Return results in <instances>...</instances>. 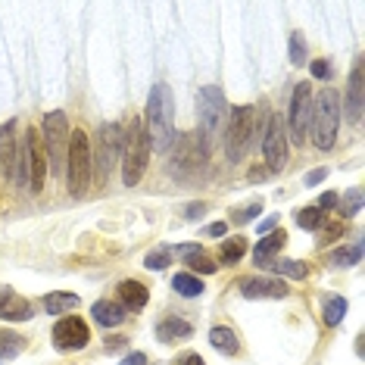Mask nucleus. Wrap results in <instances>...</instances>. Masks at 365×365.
Returning <instances> with one entry per match:
<instances>
[{"label":"nucleus","mask_w":365,"mask_h":365,"mask_svg":"<svg viewBox=\"0 0 365 365\" xmlns=\"http://www.w3.org/2000/svg\"><path fill=\"white\" fill-rule=\"evenodd\" d=\"M181 256H185V262H187L190 272H203V275H212V272H215V262L203 253L200 244H181Z\"/></svg>","instance_id":"obj_21"},{"label":"nucleus","mask_w":365,"mask_h":365,"mask_svg":"<svg viewBox=\"0 0 365 365\" xmlns=\"http://www.w3.org/2000/svg\"><path fill=\"white\" fill-rule=\"evenodd\" d=\"M91 315H94V322L101 328H115V325H122V322H125V309H122L119 303H113V300L94 303V306H91Z\"/></svg>","instance_id":"obj_19"},{"label":"nucleus","mask_w":365,"mask_h":365,"mask_svg":"<svg viewBox=\"0 0 365 365\" xmlns=\"http://www.w3.org/2000/svg\"><path fill=\"white\" fill-rule=\"evenodd\" d=\"M41 131H44V147H47V160L56 172L66 169V150H69V119L66 113L53 110L41 119Z\"/></svg>","instance_id":"obj_7"},{"label":"nucleus","mask_w":365,"mask_h":365,"mask_svg":"<svg viewBox=\"0 0 365 365\" xmlns=\"http://www.w3.org/2000/svg\"><path fill=\"white\" fill-rule=\"evenodd\" d=\"M290 63L294 66H303L306 63V38H303V31H294L290 35Z\"/></svg>","instance_id":"obj_31"},{"label":"nucleus","mask_w":365,"mask_h":365,"mask_svg":"<svg viewBox=\"0 0 365 365\" xmlns=\"http://www.w3.org/2000/svg\"><path fill=\"white\" fill-rule=\"evenodd\" d=\"M359 210H362V190L353 187L350 194H346V206H340V215H344V219H350V215H356Z\"/></svg>","instance_id":"obj_33"},{"label":"nucleus","mask_w":365,"mask_h":365,"mask_svg":"<svg viewBox=\"0 0 365 365\" xmlns=\"http://www.w3.org/2000/svg\"><path fill=\"white\" fill-rule=\"evenodd\" d=\"M359 259H362V244L340 247V250L331 253V265H337V269H346V265H356Z\"/></svg>","instance_id":"obj_28"},{"label":"nucleus","mask_w":365,"mask_h":365,"mask_svg":"<svg viewBox=\"0 0 365 365\" xmlns=\"http://www.w3.org/2000/svg\"><path fill=\"white\" fill-rule=\"evenodd\" d=\"M203 212H206V203H190V206H185V219H200Z\"/></svg>","instance_id":"obj_38"},{"label":"nucleus","mask_w":365,"mask_h":365,"mask_svg":"<svg viewBox=\"0 0 365 365\" xmlns=\"http://www.w3.org/2000/svg\"><path fill=\"white\" fill-rule=\"evenodd\" d=\"M346 315V300L344 297H328L325 300V325L328 328H337Z\"/></svg>","instance_id":"obj_27"},{"label":"nucleus","mask_w":365,"mask_h":365,"mask_svg":"<svg viewBox=\"0 0 365 365\" xmlns=\"http://www.w3.org/2000/svg\"><path fill=\"white\" fill-rule=\"evenodd\" d=\"M91 169H94V160H91V144L88 135L81 128L72 131L69 150H66V185H69L72 197H81L91 185Z\"/></svg>","instance_id":"obj_4"},{"label":"nucleus","mask_w":365,"mask_h":365,"mask_svg":"<svg viewBox=\"0 0 365 365\" xmlns=\"http://www.w3.org/2000/svg\"><path fill=\"white\" fill-rule=\"evenodd\" d=\"M275 225H278V215L272 212L265 222H259V231H262V235H269V231H275Z\"/></svg>","instance_id":"obj_39"},{"label":"nucleus","mask_w":365,"mask_h":365,"mask_svg":"<svg viewBox=\"0 0 365 365\" xmlns=\"http://www.w3.org/2000/svg\"><path fill=\"white\" fill-rule=\"evenodd\" d=\"M115 297H119V306L122 309H144L147 300H150V290H147L140 281H122L119 290H115Z\"/></svg>","instance_id":"obj_16"},{"label":"nucleus","mask_w":365,"mask_h":365,"mask_svg":"<svg viewBox=\"0 0 365 365\" xmlns=\"http://www.w3.org/2000/svg\"><path fill=\"white\" fill-rule=\"evenodd\" d=\"M362 66L356 63V69L350 72V81H346V97H344V110L350 115L353 125H359L362 122Z\"/></svg>","instance_id":"obj_15"},{"label":"nucleus","mask_w":365,"mask_h":365,"mask_svg":"<svg viewBox=\"0 0 365 365\" xmlns=\"http://www.w3.org/2000/svg\"><path fill=\"white\" fill-rule=\"evenodd\" d=\"M322 219H325V212H322L319 206H306V210H300V215H297L300 228H306V231H315L322 225Z\"/></svg>","instance_id":"obj_30"},{"label":"nucleus","mask_w":365,"mask_h":365,"mask_svg":"<svg viewBox=\"0 0 365 365\" xmlns=\"http://www.w3.org/2000/svg\"><path fill=\"white\" fill-rule=\"evenodd\" d=\"M309 135L312 144L319 150H331L337 140L340 128V94L337 91H322L319 97H312V110H309Z\"/></svg>","instance_id":"obj_2"},{"label":"nucleus","mask_w":365,"mask_h":365,"mask_svg":"<svg viewBox=\"0 0 365 365\" xmlns=\"http://www.w3.org/2000/svg\"><path fill=\"white\" fill-rule=\"evenodd\" d=\"M228 231V222H215V225L206 228V235H212V237H222Z\"/></svg>","instance_id":"obj_40"},{"label":"nucleus","mask_w":365,"mask_h":365,"mask_svg":"<svg viewBox=\"0 0 365 365\" xmlns=\"http://www.w3.org/2000/svg\"><path fill=\"white\" fill-rule=\"evenodd\" d=\"M262 156L272 172H281L287 165V135L275 113H269L262 122Z\"/></svg>","instance_id":"obj_9"},{"label":"nucleus","mask_w":365,"mask_h":365,"mask_svg":"<svg viewBox=\"0 0 365 365\" xmlns=\"http://www.w3.org/2000/svg\"><path fill=\"white\" fill-rule=\"evenodd\" d=\"M325 178H328V169L325 165H319V169H312L309 175H306V187H315L319 181H325Z\"/></svg>","instance_id":"obj_36"},{"label":"nucleus","mask_w":365,"mask_h":365,"mask_svg":"<svg viewBox=\"0 0 365 365\" xmlns=\"http://www.w3.org/2000/svg\"><path fill=\"white\" fill-rule=\"evenodd\" d=\"M122 365H147V356L144 353H131V356L122 359Z\"/></svg>","instance_id":"obj_41"},{"label":"nucleus","mask_w":365,"mask_h":365,"mask_svg":"<svg viewBox=\"0 0 365 365\" xmlns=\"http://www.w3.org/2000/svg\"><path fill=\"white\" fill-rule=\"evenodd\" d=\"M309 110H312V85L309 81H300L294 88V97H290V106H287V128H290V138H294V147H300L306 138Z\"/></svg>","instance_id":"obj_10"},{"label":"nucleus","mask_w":365,"mask_h":365,"mask_svg":"<svg viewBox=\"0 0 365 365\" xmlns=\"http://www.w3.org/2000/svg\"><path fill=\"white\" fill-rule=\"evenodd\" d=\"M169 262H172V253H169V247H160V250H153V253H147L144 256V265L147 269H169Z\"/></svg>","instance_id":"obj_32"},{"label":"nucleus","mask_w":365,"mask_h":365,"mask_svg":"<svg viewBox=\"0 0 365 365\" xmlns=\"http://www.w3.org/2000/svg\"><path fill=\"white\" fill-rule=\"evenodd\" d=\"M0 163H4V172L13 178V185L26 187L29 185V172H26V147H19V138H16V122H4L0 125Z\"/></svg>","instance_id":"obj_8"},{"label":"nucleus","mask_w":365,"mask_h":365,"mask_svg":"<svg viewBox=\"0 0 365 365\" xmlns=\"http://www.w3.org/2000/svg\"><path fill=\"white\" fill-rule=\"evenodd\" d=\"M181 365H206V362H203V356L190 353V356H185V362H181Z\"/></svg>","instance_id":"obj_42"},{"label":"nucleus","mask_w":365,"mask_h":365,"mask_svg":"<svg viewBox=\"0 0 365 365\" xmlns=\"http://www.w3.org/2000/svg\"><path fill=\"white\" fill-rule=\"evenodd\" d=\"M26 172H29V187L41 194L47 181V150H44V140H41L38 128L26 131Z\"/></svg>","instance_id":"obj_11"},{"label":"nucleus","mask_w":365,"mask_h":365,"mask_svg":"<svg viewBox=\"0 0 365 365\" xmlns=\"http://www.w3.org/2000/svg\"><path fill=\"white\" fill-rule=\"evenodd\" d=\"M119 147H122L119 125L110 122V125H103V131H101V178H106L113 172L115 160H119Z\"/></svg>","instance_id":"obj_14"},{"label":"nucleus","mask_w":365,"mask_h":365,"mask_svg":"<svg viewBox=\"0 0 365 365\" xmlns=\"http://www.w3.org/2000/svg\"><path fill=\"white\" fill-rule=\"evenodd\" d=\"M210 344L215 346L219 353H225V356H235L237 353V334L231 328H225V325H219V328H212L210 331Z\"/></svg>","instance_id":"obj_23"},{"label":"nucleus","mask_w":365,"mask_h":365,"mask_svg":"<svg viewBox=\"0 0 365 365\" xmlns=\"http://www.w3.org/2000/svg\"><path fill=\"white\" fill-rule=\"evenodd\" d=\"M259 212H262V203H253V206H247V210H235V212H231V219H235L237 225H244V222L256 219Z\"/></svg>","instance_id":"obj_34"},{"label":"nucleus","mask_w":365,"mask_h":365,"mask_svg":"<svg viewBox=\"0 0 365 365\" xmlns=\"http://www.w3.org/2000/svg\"><path fill=\"white\" fill-rule=\"evenodd\" d=\"M253 125H256V110L253 106H235L228 113V128H225V156L231 163H240L253 144Z\"/></svg>","instance_id":"obj_5"},{"label":"nucleus","mask_w":365,"mask_h":365,"mask_svg":"<svg viewBox=\"0 0 365 365\" xmlns=\"http://www.w3.org/2000/svg\"><path fill=\"white\" fill-rule=\"evenodd\" d=\"M22 350H26V340H22V334L0 328V359H13V356H19Z\"/></svg>","instance_id":"obj_25"},{"label":"nucleus","mask_w":365,"mask_h":365,"mask_svg":"<svg viewBox=\"0 0 365 365\" xmlns=\"http://www.w3.org/2000/svg\"><path fill=\"white\" fill-rule=\"evenodd\" d=\"M172 287H175L181 297H200L203 294V281L194 278V275H187V272H181V275L172 278Z\"/></svg>","instance_id":"obj_26"},{"label":"nucleus","mask_w":365,"mask_h":365,"mask_svg":"<svg viewBox=\"0 0 365 365\" xmlns=\"http://www.w3.org/2000/svg\"><path fill=\"white\" fill-rule=\"evenodd\" d=\"M91 340V331H88V322L78 319V315H66L63 322L53 325V346L56 350H81L88 346Z\"/></svg>","instance_id":"obj_12"},{"label":"nucleus","mask_w":365,"mask_h":365,"mask_svg":"<svg viewBox=\"0 0 365 365\" xmlns=\"http://www.w3.org/2000/svg\"><path fill=\"white\" fill-rule=\"evenodd\" d=\"M172 115H175V101H172V88L169 85H153L150 97H147V138L150 147L160 153H169L175 144V125H172Z\"/></svg>","instance_id":"obj_1"},{"label":"nucleus","mask_w":365,"mask_h":365,"mask_svg":"<svg viewBox=\"0 0 365 365\" xmlns=\"http://www.w3.org/2000/svg\"><path fill=\"white\" fill-rule=\"evenodd\" d=\"M197 110H200V140L206 144V150L215 144L219 128L225 122V94L215 85H206L197 97Z\"/></svg>","instance_id":"obj_6"},{"label":"nucleus","mask_w":365,"mask_h":365,"mask_svg":"<svg viewBox=\"0 0 365 365\" xmlns=\"http://www.w3.org/2000/svg\"><path fill=\"white\" fill-rule=\"evenodd\" d=\"M240 294L247 300H284L287 297V284L278 278H247L240 284Z\"/></svg>","instance_id":"obj_13"},{"label":"nucleus","mask_w":365,"mask_h":365,"mask_svg":"<svg viewBox=\"0 0 365 365\" xmlns=\"http://www.w3.org/2000/svg\"><path fill=\"white\" fill-rule=\"evenodd\" d=\"M0 319L4 322H26V319H31V303L26 297H16V294L0 297Z\"/></svg>","instance_id":"obj_18"},{"label":"nucleus","mask_w":365,"mask_h":365,"mask_svg":"<svg viewBox=\"0 0 365 365\" xmlns=\"http://www.w3.org/2000/svg\"><path fill=\"white\" fill-rule=\"evenodd\" d=\"M190 334H194V325L185 319H163L160 325H156V337L163 340V344H172V340H187Z\"/></svg>","instance_id":"obj_20"},{"label":"nucleus","mask_w":365,"mask_h":365,"mask_svg":"<svg viewBox=\"0 0 365 365\" xmlns=\"http://www.w3.org/2000/svg\"><path fill=\"white\" fill-rule=\"evenodd\" d=\"M309 69H312L315 78H331V63H328V60H315Z\"/></svg>","instance_id":"obj_35"},{"label":"nucleus","mask_w":365,"mask_h":365,"mask_svg":"<svg viewBox=\"0 0 365 365\" xmlns=\"http://www.w3.org/2000/svg\"><path fill=\"white\" fill-rule=\"evenodd\" d=\"M147 163H150V138H147L144 119H135L128 125L125 144H122V181L128 187H135L144 178Z\"/></svg>","instance_id":"obj_3"},{"label":"nucleus","mask_w":365,"mask_h":365,"mask_svg":"<svg viewBox=\"0 0 365 365\" xmlns=\"http://www.w3.org/2000/svg\"><path fill=\"white\" fill-rule=\"evenodd\" d=\"M78 297L76 294H66V290H56V294H47L44 297V312L47 315H63V312H72L78 309Z\"/></svg>","instance_id":"obj_22"},{"label":"nucleus","mask_w":365,"mask_h":365,"mask_svg":"<svg viewBox=\"0 0 365 365\" xmlns=\"http://www.w3.org/2000/svg\"><path fill=\"white\" fill-rule=\"evenodd\" d=\"M247 247H250V244H247V237H244V235H237V237H228L225 244L219 247V259L225 262V265H235L237 259H244Z\"/></svg>","instance_id":"obj_24"},{"label":"nucleus","mask_w":365,"mask_h":365,"mask_svg":"<svg viewBox=\"0 0 365 365\" xmlns=\"http://www.w3.org/2000/svg\"><path fill=\"white\" fill-rule=\"evenodd\" d=\"M340 200H337V194L334 190H328V194H322V200H319V210L325 212V210H331V206H337Z\"/></svg>","instance_id":"obj_37"},{"label":"nucleus","mask_w":365,"mask_h":365,"mask_svg":"<svg viewBox=\"0 0 365 365\" xmlns=\"http://www.w3.org/2000/svg\"><path fill=\"white\" fill-rule=\"evenodd\" d=\"M278 272H281L284 278L303 281L306 275H309V265H306L303 259H281V262H278Z\"/></svg>","instance_id":"obj_29"},{"label":"nucleus","mask_w":365,"mask_h":365,"mask_svg":"<svg viewBox=\"0 0 365 365\" xmlns=\"http://www.w3.org/2000/svg\"><path fill=\"white\" fill-rule=\"evenodd\" d=\"M284 240H287V235H284V231H278V228L272 231V235H265L259 244H256V250H253V262L259 265V269H265V265L272 262V256L284 247Z\"/></svg>","instance_id":"obj_17"}]
</instances>
